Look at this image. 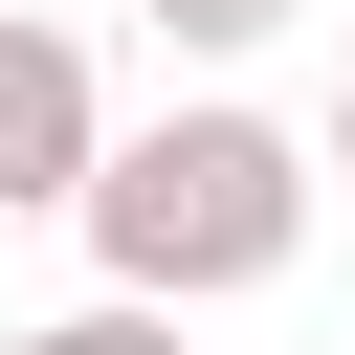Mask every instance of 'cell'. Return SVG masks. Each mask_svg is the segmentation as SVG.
<instances>
[{
	"mask_svg": "<svg viewBox=\"0 0 355 355\" xmlns=\"http://www.w3.org/2000/svg\"><path fill=\"white\" fill-rule=\"evenodd\" d=\"M67 222H89V266H111L133 311H222V288H266V266L311 244V133L244 111V89H178L155 133L89 155Z\"/></svg>",
	"mask_w": 355,
	"mask_h": 355,
	"instance_id": "6da1fadb",
	"label": "cell"
},
{
	"mask_svg": "<svg viewBox=\"0 0 355 355\" xmlns=\"http://www.w3.org/2000/svg\"><path fill=\"white\" fill-rule=\"evenodd\" d=\"M89 155H111V89H89V44L0 0V222H67V200H89Z\"/></svg>",
	"mask_w": 355,
	"mask_h": 355,
	"instance_id": "7a4b0ae2",
	"label": "cell"
},
{
	"mask_svg": "<svg viewBox=\"0 0 355 355\" xmlns=\"http://www.w3.org/2000/svg\"><path fill=\"white\" fill-rule=\"evenodd\" d=\"M0 355H178V311H133V288H89V311H44V333H0Z\"/></svg>",
	"mask_w": 355,
	"mask_h": 355,
	"instance_id": "3957f363",
	"label": "cell"
},
{
	"mask_svg": "<svg viewBox=\"0 0 355 355\" xmlns=\"http://www.w3.org/2000/svg\"><path fill=\"white\" fill-rule=\"evenodd\" d=\"M133 22H155L178 67H244V44H288V0H133Z\"/></svg>",
	"mask_w": 355,
	"mask_h": 355,
	"instance_id": "277c9868",
	"label": "cell"
},
{
	"mask_svg": "<svg viewBox=\"0 0 355 355\" xmlns=\"http://www.w3.org/2000/svg\"><path fill=\"white\" fill-rule=\"evenodd\" d=\"M311 155H333V178H355V67H333V111H311Z\"/></svg>",
	"mask_w": 355,
	"mask_h": 355,
	"instance_id": "5b68a950",
	"label": "cell"
}]
</instances>
